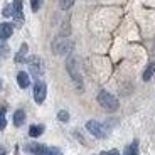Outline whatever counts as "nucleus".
<instances>
[{"instance_id":"0eeeda50","label":"nucleus","mask_w":155,"mask_h":155,"mask_svg":"<svg viewBox=\"0 0 155 155\" xmlns=\"http://www.w3.org/2000/svg\"><path fill=\"white\" fill-rule=\"evenodd\" d=\"M12 15L15 17L19 22H22L24 15H22V0H14V5H12Z\"/></svg>"},{"instance_id":"aec40b11","label":"nucleus","mask_w":155,"mask_h":155,"mask_svg":"<svg viewBox=\"0 0 155 155\" xmlns=\"http://www.w3.org/2000/svg\"><path fill=\"white\" fill-rule=\"evenodd\" d=\"M41 4H42V0H31V7L34 12L39 10V7H41Z\"/></svg>"},{"instance_id":"9d476101","label":"nucleus","mask_w":155,"mask_h":155,"mask_svg":"<svg viewBox=\"0 0 155 155\" xmlns=\"http://www.w3.org/2000/svg\"><path fill=\"white\" fill-rule=\"evenodd\" d=\"M29 152H32L34 155H46L47 153V148L44 147V145L32 143V145H29Z\"/></svg>"},{"instance_id":"2eb2a0df","label":"nucleus","mask_w":155,"mask_h":155,"mask_svg":"<svg viewBox=\"0 0 155 155\" xmlns=\"http://www.w3.org/2000/svg\"><path fill=\"white\" fill-rule=\"evenodd\" d=\"M125 155H138V148H137V142H133L132 145H128L127 150H125Z\"/></svg>"},{"instance_id":"f257e3e1","label":"nucleus","mask_w":155,"mask_h":155,"mask_svg":"<svg viewBox=\"0 0 155 155\" xmlns=\"http://www.w3.org/2000/svg\"><path fill=\"white\" fill-rule=\"evenodd\" d=\"M98 103H100L105 110H108V111H116L118 106H120L118 100H116L111 93H108V91H101V93L98 94Z\"/></svg>"},{"instance_id":"1a4fd4ad","label":"nucleus","mask_w":155,"mask_h":155,"mask_svg":"<svg viewBox=\"0 0 155 155\" xmlns=\"http://www.w3.org/2000/svg\"><path fill=\"white\" fill-rule=\"evenodd\" d=\"M17 83H19L20 88H29V84H31V78H29L27 73H24V71H20L19 74H17Z\"/></svg>"},{"instance_id":"6ab92c4d","label":"nucleus","mask_w":155,"mask_h":155,"mask_svg":"<svg viewBox=\"0 0 155 155\" xmlns=\"http://www.w3.org/2000/svg\"><path fill=\"white\" fill-rule=\"evenodd\" d=\"M58 118H59L61 121H68V120H69V113L62 110V111H59V113H58Z\"/></svg>"},{"instance_id":"423d86ee","label":"nucleus","mask_w":155,"mask_h":155,"mask_svg":"<svg viewBox=\"0 0 155 155\" xmlns=\"http://www.w3.org/2000/svg\"><path fill=\"white\" fill-rule=\"evenodd\" d=\"M12 32H14V27H12V24H0V39L2 41H5V39H8L12 35Z\"/></svg>"},{"instance_id":"7ed1b4c3","label":"nucleus","mask_w":155,"mask_h":155,"mask_svg":"<svg viewBox=\"0 0 155 155\" xmlns=\"http://www.w3.org/2000/svg\"><path fill=\"white\" fill-rule=\"evenodd\" d=\"M86 128H88L89 133H93L94 137H98V138H105L106 137L105 127H103L101 123H98V121H94V120H89L88 123H86Z\"/></svg>"},{"instance_id":"ddd939ff","label":"nucleus","mask_w":155,"mask_h":155,"mask_svg":"<svg viewBox=\"0 0 155 155\" xmlns=\"http://www.w3.org/2000/svg\"><path fill=\"white\" fill-rule=\"evenodd\" d=\"M42 132H44V127L42 125H32L31 128H29V135L31 137H39V135H42Z\"/></svg>"},{"instance_id":"39448f33","label":"nucleus","mask_w":155,"mask_h":155,"mask_svg":"<svg viewBox=\"0 0 155 155\" xmlns=\"http://www.w3.org/2000/svg\"><path fill=\"white\" fill-rule=\"evenodd\" d=\"M66 66H68V71H69L71 78H73L74 81L79 84V88H81V76H79V73H78V69H76V61H74V58H69V59H68Z\"/></svg>"},{"instance_id":"f03ea898","label":"nucleus","mask_w":155,"mask_h":155,"mask_svg":"<svg viewBox=\"0 0 155 155\" xmlns=\"http://www.w3.org/2000/svg\"><path fill=\"white\" fill-rule=\"evenodd\" d=\"M71 47H73V44H71L68 39H56L54 44H52V51H54L56 54H59V56L69 54Z\"/></svg>"},{"instance_id":"dca6fc26","label":"nucleus","mask_w":155,"mask_h":155,"mask_svg":"<svg viewBox=\"0 0 155 155\" xmlns=\"http://www.w3.org/2000/svg\"><path fill=\"white\" fill-rule=\"evenodd\" d=\"M8 54V46L5 42H0V58H7Z\"/></svg>"},{"instance_id":"5701e85b","label":"nucleus","mask_w":155,"mask_h":155,"mask_svg":"<svg viewBox=\"0 0 155 155\" xmlns=\"http://www.w3.org/2000/svg\"><path fill=\"white\" fill-rule=\"evenodd\" d=\"M101 155H120V152L118 150H108V152H103Z\"/></svg>"},{"instance_id":"412c9836","label":"nucleus","mask_w":155,"mask_h":155,"mask_svg":"<svg viewBox=\"0 0 155 155\" xmlns=\"http://www.w3.org/2000/svg\"><path fill=\"white\" fill-rule=\"evenodd\" d=\"M12 12H14V10H12V5H7V7H5V10H4V15L5 17H10Z\"/></svg>"},{"instance_id":"9b49d317","label":"nucleus","mask_w":155,"mask_h":155,"mask_svg":"<svg viewBox=\"0 0 155 155\" xmlns=\"http://www.w3.org/2000/svg\"><path fill=\"white\" fill-rule=\"evenodd\" d=\"M24 121H25V113H24V110H17L14 113V125L15 127H22Z\"/></svg>"},{"instance_id":"f8f14e48","label":"nucleus","mask_w":155,"mask_h":155,"mask_svg":"<svg viewBox=\"0 0 155 155\" xmlns=\"http://www.w3.org/2000/svg\"><path fill=\"white\" fill-rule=\"evenodd\" d=\"M153 74H155V61L150 62V64L147 66V69L143 71V81H150Z\"/></svg>"},{"instance_id":"4468645a","label":"nucleus","mask_w":155,"mask_h":155,"mask_svg":"<svg viewBox=\"0 0 155 155\" xmlns=\"http://www.w3.org/2000/svg\"><path fill=\"white\" fill-rule=\"evenodd\" d=\"M25 56H27V44H22L20 51L17 52V56H15V61L17 62H24L25 61Z\"/></svg>"},{"instance_id":"a211bd4d","label":"nucleus","mask_w":155,"mask_h":155,"mask_svg":"<svg viewBox=\"0 0 155 155\" xmlns=\"http://www.w3.org/2000/svg\"><path fill=\"white\" fill-rule=\"evenodd\" d=\"M73 4H74V0H61V2H59L61 8H64V10H66V8H69Z\"/></svg>"},{"instance_id":"20e7f679","label":"nucleus","mask_w":155,"mask_h":155,"mask_svg":"<svg viewBox=\"0 0 155 155\" xmlns=\"http://www.w3.org/2000/svg\"><path fill=\"white\" fill-rule=\"evenodd\" d=\"M46 94H47V88H46V83L42 81H37L34 86V100L35 103H44V100H46Z\"/></svg>"},{"instance_id":"f3484780","label":"nucleus","mask_w":155,"mask_h":155,"mask_svg":"<svg viewBox=\"0 0 155 155\" xmlns=\"http://www.w3.org/2000/svg\"><path fill=\"white\" fill-rule=\"evenodd\" d=\"M7 120H5V108H0V128H5Z\"/></svg>"},{"instance_id":"b1692460","label":"nucleus","mask_w":155,"mask_h":155,"mask_svg":"<svg viewBox=\"0 0 155 155\" xmlns=\"http://www.w3.org/2000/svg\"><path fill=\"white\" fill-rule=\"evenodd\" d=\"M5 153H7V150L4 147H0V155H5Z\"/></svg>"},{"instance_id":"6e6552de","label":"nucleus","mask_w":155,"mask_h":155,"mask_svg":"<svg viewBox=\"0 0 155 155\" xmlns=\"http://www.w3.org/2000/svg\"><path fill=\"white\" fill-rule=\"evenodd\" d=\"M29 68H31V71H32L34 76H39V74L42 73V69H41V61H39L37 58H31V59H29Z\"/></svg>"},{"instance_id":"4be33fe9","label":"nucleus","mask_w":155,"mask_h":155,"mask_svg":"<svg viewBox=\"0 0 155 155\" xmlns=\"http://www.w3.org/2000/svg\"><path fill=\"white\" fill-rule=\"evenodd\" d=\"M46 155H61L58 148H47V153Z\"/></svg>"}]
</instances>
